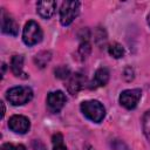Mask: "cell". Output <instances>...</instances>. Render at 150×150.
I'll return each instance as SVG.
<instances>
[{"instance_id": "obj_8", "label": "cell", "mask_w": 150, "mask_h": 150, "mask_svg": "<svg viewBox=\"0 0 150 150\" xmlns=\"http://www.w3.org/2000/svg\"><path fill=\"white\" fill-rule=\"evenodd\" d=\"M1 30L2 33L12 36H16L19 33V25L5 11H2V16H1Z\"/></svg>"}, {"instance_id": "obj_3", "label": "cell", "mask_w": 150, "mask_h": 150, "mask_svg": "<svg viewBox=\"0 0 150 150\" xmlns=\"http://www.w3.org/2000/svg\"><path fill=\"white\" fill-rule=\"evenodd\" d=\"M43 33L38 22L29 20L26 22L22 30V40L27 46H34L42 40Z\"/></svg>"}, {"instance_id": "obj_12", "label": "cell", "mask_w": 150, "mask_h": 150, "mask_svg": "<svg viewBox=\"0 0 150 150\" xmlns=\"http://www.w3.org/2000/svg\"><path fill=\"white\" fill-rule=\"evenodd\" d=\"M11 69H12V73L18 77H22V79L28 77V75L23 73V56L22 55H14L12 57Z\"/></svg>"}, {"instance_id": "obj_5", "label": "cell", "mask_w": 150, "mask_h": 150, "mask_svg": "<svg viewBox=\"0 0 150 150\" xmlns=\"http://www.w3.org/2000/svg\"><path fill=\"white\" fill-rule=\"evenodd\" d=\"M142 96L141 89H127L121 93L120 95V103L125 109H135L138 104V101Z\"/></svg>"}, {"instance_id": "obj_2", "label": "cell", "mask_w": 150, "mask_h": 150, "mask_svg": "<svg viewBox=\"0 0 150 150\" xmlns=\"http://www.w3.org/2000/svg\"><path fill=\"white\" fill-rule=\"evenodd\" d=\"M6 97L13 105H22L28 103L33 98V90L29 87L25 86L13 87L7 90Z\"/></svg>"}, {"instance_id": "obj_18", "label": "cell", "mask_w": 150, "mask_h": 150, "mask_svg": "<svg viewBox=\"0 0 150 150\" xmlns=\"http://www.w3.org/2000/svg\"><path fill=\"white\" fill-rule=\"evenodd\" d=\"M90 49H91V47H90L89 41H82L81 45H80V47H79V54L81 55L82 59H86L89 55Z\"/></svg>"}, {"instance_id": "obj_19", "label": "cell", "mask_w": 150, "mask_h": 150, "mask_svg": "<svg viewBox=\"0 0 150 150\" xmlns=\"http://www.w3.org/2000/svg\"><path fill=\"white\" fill-rule=\"evenodd\" d=\"M0 150H27L25 145L22 144H12V143H5L2 144Z\"/></svg>"}, {"instance_id": "obj_14", "label": "cell", "mask_w": 150, "mask_h": 150, "mask_svg": "<svg viewBox=\"0 0 150 150\" xmlns=\"http://www.w3.org/2000/svg\"><path fill=\"white\" fill-rule=\"evenodd\" d=\"M108 52H109L110 56H112V57H115V59H120V57H122V56L124 55V49H123V47H122L120 43H117V42L111 43V45L108 47Z\"/></svg>"}, {"instance_id": "obj_15", "label": "cell", "mask_w": 150, "mask_h": 150, "mask_svg": "<svg viewBox=\"0 0 150 150\" xmlns=\"http://www.w3.org/2000/svg\"><path fill=\"white\" fill-rule=\"evenodd\" d=\"M52 143H53V150H67V146L64 145V142H63V136L60 132H56L53 135Z\"/></svg>"}, {"instance_id": "obj_17", "label": "cell", "mask_w": 150, "mask_h": 150, "mask_svg": "<svg viewBox=\"0 0 150 150\" xmlns=\"http://www.w3.org/2000/svg\"><path fill=\"white\" fill-rule=\"evenodd\" d=\"M70 69L67 66H60L55 69V76L61 80H68L70 76Z\"/></svg>"}, {"instance_id": "obj_10", "label": "cell", "mask_w": 150, "mask_h": 150, "mask_svg": "<svg viewBox=\"0 0 150 150\" xmlns=\"http://www.w3.org/2000/svg\"><path fill=\"white\" fill-rule=\"evenodd\" d=\"M56 8V2L53 0H42L36 4V12L43 19H49Z\"/></svg>"}, {"instance_id": "obj_13", "label": "cell", "mask_w": 150, "mask_h": 150, "mask_svg": "<svg viewBox=\"0 0 150 150\" xmlns=\"http://www.w3.org/2000/svg\"><path fill=\"white\" fill-rule=\"evenodd\" d=\"M50 59H52V54H50V52L43 50V52H40L39 54L35 55V57H34V62L36 63L38 67L43 68V67L47 66V63L50 61Z\"/></svg>"}, {"instance_id": "obj_7", "label": "cell", "mask_w": 150, "mask_h": 150, "mask_svg": "<svg viewBox=\"0 0 150 150\" xmlns=\"http://www.w3.org/2000/svg\"><path fill=\"white\" fill-rule=\"evenodd\" d=\"M8 128L16 134H26L30 128V122L26 116L13 115L8 121Z\"/></svg>"}, {"instance_id": "obj_1", "label": "cell", "mask_w": 150, "mask_h": 150, "mask_svg": "<svg viewBox=\"0 0 150 150\" xmlns=\"http://www.w3.org/2000/svg\"><path fill=\"white\" fill-rule=\"evenodd\" d=\"M81 111L88 120H90L91 122H95V123L102 122L105 116L104 107L96 100L83 101L81 103Z\"/></svg>"}, {"instance_id": "obj_20", "label": "cell", "mask_w": 150, "mask_h": 150, "mask_svg": "<svg viewBox=\"0 0 150 150\" xmlns=\"http://www.w3.org/2000/svg\"><path fill=\"white\" fill-rule=\"evenodd\" d=\"M84 150H94V149H93V146H90V145H87Z\"/></svg>"}, {"instance_id": "obj_11", "label": "cell", "mask_w": 150, "mask_h": 150, "mask_svg": "<svg viewBox=\"0 0 150 150\" xmlns=\"http://www.w3.org/2000/svg\"><path fill=\"white\" fill-rule=\"evenodd\" d=\"M109 81V70L104 67L102 68H98L96 71H95V75H94V79L91 81V86L90 88H97V87H103L108 83Z\"/></svg>"}, {"instance_id": "obj_9", "label": "cell", "mask_w": 150, "mask_h": 150, "mask_svg": "<svg viewBox=\"0 0 150 150\" xmlns=\"http://www.w3.org/2000/svg\"><path fill=\"white\" fill-rule=\"evenodd\" d=\"M84 84H86V77L80 73H75L69 76L66 86H67L68 91L71 95H76L84 87Z\"/></svg>"}, {"instance_id": "obj_6", "label": "cell", "mask_w": 150, "mask_h": 150, "mask_svg": "<svg viewBox=\"0 0 150 150\" xmlns=\"http://www.w3.org/2000/svg\"><path fill=\"white\" fill-rule=\"evenodd\" d=\"M66 101H67L66 95L61 90L50 91L48 94V96H47V107H48V109H49L50 112L57 114L64 107Z\"/></svg>"}, {"instance_id": "obj_4", "label": "cell", "mask_w": 150, "mask_h": 150, "mask_svg": "<svg viewBox=\"0 0 150 150\" xmlns=\"http://www.w3.org/2000/svg\"><path fill=\"white\" fill-rule=\"evenodd\" d=\"M80 13L79 1H63L60 8V22L62 26H69Z\"/></svg>"}, {"instance_id": "obj_16", "label": "cell", "mask_w": 150, "mask_h": 150, "mask_svg": "<svg viewBox=\"0 0 150 150\" xmlns=\"http://www.w3.org/2000/svg\"><path fill=\"white\" fill-rule=\"evenodd\" d=\"M142 128L145 137L150 141V110L145 111L142 118Z\"/></svg>"}, {"instance_id": "obj_21", "label": "cell", "mask_w": 150, "mask_h": 150, "mask_svg": "<svg viewBox=\"0 0 150 150\" xmlns=\"http://www.w3.org/2000/svg\"><path fill=\"white\" fill-rule=\"evenodd\" d=\"M146 20H148V25L150 26V14L148 15V18H146Z\"/></svg>"}]
</instances>
